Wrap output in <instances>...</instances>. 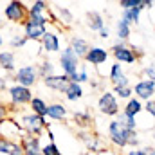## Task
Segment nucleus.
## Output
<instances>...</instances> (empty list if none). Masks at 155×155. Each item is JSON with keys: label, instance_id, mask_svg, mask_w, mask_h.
<instances>
[{"label": "nucleus", "instance_id": "f257e3e1", "mask_svg": "<svg viewBox=\"0 0 155 155\" xmlns=\"http://www.w3.org/2000/svg\"><path fill=\"white\" fill-rule=\"evenodd\" d=\"M13 117L18 124H20V128L24 130V134L25 135H35V137H41V134L45 132V130H49V123H47V119L45 117H40L36 114H33L31 110L29 112H25V110H18V112H15Z\"/></svg>", "mask_w": 155, "mask_h": 155}, {"label": "nucleus", "instance_id": "f03ea898", "mask_svg": "<svg viewBox=\"0 0 155 155\" xmlns=\"http://www.w3.org/2000/svg\"><path fill=\"white\" fill-rule=\"evenodd\" d=\"M33 90L27 88V87H22V85H11L7 88V99H9V105H7V110H9V116H13L15 112L20 110V107H25L31 103L33 99Z\"/></svg>", "mask_w": 155, "mask_h": 155}, {"label": "nucleus", "instance_id": "7ed1b4c3", "mask_svg": "<svg viewBox=\"0 0 155 155\" xmlns=\"http://www.w3.org/2000/svg\"><path fill=\"white\" fill-rule=\"evenodd\" d=\"M110 51H112V56L116 58L117 63H126V65L135 63V61L143 56V51H141L139 47L128 45V43H124V41H116Z\"/></svg>", "mask_w": 155, "mask_h": 155}, {"label": "nucleus", "instance_id": "20e7f679", "mask_svg": "<svg viewBox=\"0 0 155 155\" xmlns=\"http://www.w3.org/2000/svg\"><path fill=\"white\" fill-rule=\"evenodd\" d=\"M79 61L81 60L76 56V52L71 47H65L63 52L60 54V69H61V74H65L71 81H74V83H78V71L81 67Z\"/></svg>", "mask_w": 155, "mask_h": 155}, {"label": "nucleus", "instance_id": "39448f33", "mask_svg": "<svg viewBox=\"0 0 155 155\" xmlns=\"http://www.w3.org/2000/svg\"><path fill=\"white\" fill-rule=\"evenodd\" d=\"M4 16H5L7 22L24 25L29 18V7L20 0H11L4 5Z\"/></svg>", "mask_w": 155, "mask_h": 155}, {"label": "nucleus", "instance_id": "423d86ee", "mask_svg": "<svg viewBox=\"0 0 155 155\" xmlns=\"http://www.w3.org/2000/svg\"><path fill=\"white\" fill-rule=\"evenodd\" d=\"M97 110H99V114H103V116H107V117L119 116L121 107H119V99L116 97V94L110 92V90H105L99 96V99H97Z\"/></svg>", "mask_w": 155, "mask_h": 155}, {"label": "nucleus", "instance_id": "0eeeda50", "mask_svg": "<svg viewBox=\"0 0 155 155\" xmlns=\"http://www.w3.org/2000/svg\"><path fill=\"white\" fill-rule=\"evenodd\" d=\"M107 132H108V141H110L116 148H126V146H128V141H130L132 132L126 130V128H123L116 119L108 123Z\"/></svg>", "mask_w": 155, "mask_h": 155}, {"label": "nucleus", "instance_id": "6e6552de", "mask_svg": "<svg viewBox=\"0 0 155 155\" xmlns=\"http://www.w3.org/2000/svg\"><path fill=\"white\" fill-rule=\"evenodd\" d=\"M38 79H40V76H38L36 65H24V67L16 69V72L13 74V81H15L16 85L27 87V88L35 87V85L38 83Z\"/></svg>", "mask_w": 155, "mask_h": 155}, {"label": "nucleus", "instance_id": "1a4fd4ad", "mask_svg": "<svg viewBox=\"0 0 155 155\" xmlns=\"http://www.w3.org/2000/svg\"><path fill=\"white\" fill-rule=\"evenodd\" d=\"M24 130L20 128V124L13 119V117H5L0 121V137L7 139V141H15L20 143L24 139Z\"/></svg>", "mask_w": 155, "mask_h": 155}, {"label": "nucleus", "instance_id": "9d476101", "mask_svg": "<svg viewBox=\"0 0 155 155\" xmlns=\"http://www.w3.org/2000/svg\"><path fill=\"white\" fill-rule=\"evenodd\" d=\"M132 88H134V97H137V99L143 101V103L153 99V96H155V81L146 79V78L139 79Z\"/></svg>", "mask_w": 155, "mask_h": 155}, {"label": "nucleus", "instance_id": "9b49d317", "mask_svg": "<svg viewBox=\"0 0 155 155\" xmlns=\"http://www.w3.org/2000/svg\"><path fill=\"white\" fill-rule=\"evenodd\" d=\"M88 65H92V67H96V69H99L103 63H107V60H108V51L107 49H103V47H99V45H92L90 49H88V52H87V56L83 58Z\"/></svg>", "mask_w": 155, "mask_h": 155}, {"label": "nucleus", "instance_id": "f8f14e48", "mask_svg": "<svg viewBox=\"0 0 155 155\" xmlns=\"http://www.w3.org/2000/svg\"><path fill=\"white\" fill-rule=\"evenodd\" d=\"M76 137L85 144V148H87L90 153H97V152H101V139H99L96 134H92L90 130H78Z\"/></svg>", "mask_w": 155, "mask_h": 155}, {"label": "nucleus", "instance_id": "ddd939ff", "mask_svg": "<svg viewBox=\"0 0 155 155\" xmlns=\"http://www.w3.org/2000/svg\"><path fill=\"white\" fill-rule=\"evenodd\" d=\"M40 43H41L43 52H47V54L58 52L60 47H61V43H60V35H58L56 31H51V29H47V33L43 35V38H41Z\"/></svg>", "mask_w": 155, "mask_h": 155}, {"label": "nucleus", "instance_id": "4468645a", "mask_svg": "<svg viewBox=\"0 0 155 155\" xmlns=\"http://www.w3.org/2000/svg\"><path fill=\"white\" fill-rule=\"evenodd\" d=\"M45 33H47V27L45 25L35 24L31 20H27L24 24V36L27 38V41H41Z\"/></svg>", "mask_w": 155, "mask_h": 155}, {"label": "nucleus", "instance_id": "2eb2a0df", "mask_svg": "<svg viewBox=\"0 0 155 155\" xmlns=\"http://www.w3.org/2000/svg\"><path fill=\"white\" fill-rule=\"evenodd\" d=\"M22 144V150H24V155H41V141L40 137H35V135H24V139L20 141Z\"/></svg>", "mask_w": 155, "mask_h": 155}, {"label": "nucleus", "instance_id": "dca6fc26", "mask_svg": "<svg viewBox=\"0 0 155 155\" xmlns=\"http://www.w3.org/2000/svg\"><path fill=\"white\" fill-rule=\"evenodd\" d=\"M71 83V79L65 76V74H54V76H49L43 79V85L51 90H56V92H61L67 88V85Z\"/></svg>", "mask_w": 155, "mask_h": 155}, {"label": "nucleus", "instance_id": "f3484780", "mask_svg": "<svg viewBox=\"0 0 155 155\" xmlns=\"http://www.w3.org/2000/svg\"><path fill=\"white\" fill-rule=\"evenodd\" d=\"M0 69L5 74H15L16 72V56L13 51H0Z\"/></svg>", "mask_w": 155, "mask_h": 155}, {"label": "nucleus", "instance_id": "a211bd4d", "mask_svg": "<svg viewBox=\"0 0 155 155\" xmlns=\"http://www.w3.org/2000/svg\"><path fill=\"white\" fill-rule=\"evenodd\" d=\"M52 15H54V20H56V22H60V24H61V25H65V27H69V25H72V24H74V15L71 13V9H69V7L54 5Z\"/></svg>", "mask_w": 155, "mask_h": 155}, {"label": "nucleus", "instance_id": "6ab92c4d", "mask_svg": "<svg viewBox=\"0 0 155 155\" xmlns=\"http://www.w3.org/2000/svg\"><path fill=\"white\" fill-rule=\"evenodd\" d=\"M69 116V108L63 105V103H49L47 105V116L49 119H54V121H63Z\"/></svg>", "mask_w": 155, "mask_h": 155}, {"label": "nucleus", "instance_id": "aec40b11", "mask_svg": "<svg viewBox=\"0 0 155 155\" xmlns=\"http://www.w3.org/2000/svg\"><path fill=\"white\" fill-rule=\"evenodd\" d=\"M85 20H87V27H88L90 31L99 33V31L105 27V18H103V15H101L99 11H87Z\"/></svg>", "mask_w": 155, "mask_h": 155}, {"label": "nucleus", "instance_id": "412c9836", "mask_svg": "<svg viewBox=\"0 0 155 155\" xmlns=\"http://www.w3.org/2000/svg\"><path fill=\"white\" fill-rule=\"evenodd\" d=\"M69 47L76 52V56L81 60V58L87 56V52H88V49H90L92 45H90L85 38H81V36H72V38L69 40Z\"/></svg>", "mask_w": 155, "mask_h": 155}, {"label": "nucleus", "instance_id": "4be33fe9", "mask_svg": "<svg viewBox=\"0 0 155 155\" xmlns=\"http://www.w3.org/2000/svg\"><path fill=\"white\" fill-rule=\"evenodd\" d=\"M0 155H24L22 144L0 137Z\"/></svg>", "mask_w": 155, "mask_h": 155}, {"label": "nucleus", "instance_id": "5701e85b", "mask_svg": "<svg viewBox=\"0 0 155 155\" xmlns=\"http://www.w3.org/2000/svg\"><path fill=\"white\" fill-rule=\"evenodd\" d=\"M72 123L76 124L79 130H90V126L94 124V117L90 116V112H74L72 114Z\"/></svg>", "mask_w": 155, "mask_h": 155}, {"label": "nucleus", "instance_id": "b1692460", "mask_svg": "<svg viewBox=\"0 0 155 155\" xmlns=\"http://www.w3.org/2000/svg\"><path fill=\"white\" fill-rule=\"evenodd\" d=\"M121 112H124L126 116H130V117H137L141 112H144V103L139 101L137 97H132V99L126 101V105L123 107Z\"/></svg>", "mask_w": 155, "mask_h": 155}, {"label": "nucleus", "instance_id": "393cba45", "mask_svg": "<svg viewBox=\"0 0 155 155\" xmlns=\"http://www.w3.org/2000/svg\"><path fill=\"white\" fill-rule=\"evenodd\" d=\"M63 96H65L67 101H78V99H81V97L85 96V92H83V87H81L79 83L71 81V83L67 85V88L63 90Z\"/></svg>", "mask_w": 155, "mask_h": 155}, {"label": "nucleus", "instance_id": "a878e982", "mask_svg": "<svg viewBox=\"0 0 155 155\" xmlns=\"http://www.w3.org/2000/svg\"><path fill=\"white\" fill-rule=\"evenodd\" d=\"M29 108H31L33 114H36V116H40V117L47 116V101H45L43 97L35 96V97L31 99V103H29Z\"/></svg>", "mask_w": 155, "mask_h": 155}, {"label": "nucleus", "instance_id": "bb28decb", "mask_svg": "<svg viewBox=\"0 0 155 155\" xmlns=\"http://www.w3.org/2000/svg\"><path fill=\"white\" fill-rule=\"evenodd\" d=\"M116 35H117V38H119V41H126V40L130 38V35H132V25H130V22H128V20L121 18V20L117 22Z\"/></svg>", "mask_w": 155, "mask_h": 155}, {"label": "nucleus", "instance_id": "cd10ccee", "mask_svg": "<svg viewBox=\"0 0 155 155\" xmlns=\"http://www.w3.org/2000/svg\"><path fill=\"white\" fill-rule=\"evenodd\" d=\"M36 69H38V76L41 78V79H45V78L54 76V74H56V65H54L51 60H43V61H40L38 65H36Z\"/></svg>", "mask_w": 155, "mask_h": 155}, {"label": "nucleus", "instance_id": "c85d7f7f", "mask_svg": "<svg viewBox=\"0 0 155 155\" xmlns=\"http://www.w3.org/2000/svg\"><path fill=\"white\" fill-rule=\"evenodd\" d=\"M116 121L123 126V128H126V130H130V132H135V130H137V121H135V117L126 116L124 112H119V116L116 117Z\"/></svg>", "mask_w": 155, "mask_h": 155}, {"label": "nucleus", "instance_id": "c756f323", "mask_svg": "<svg viewBox=\"0 0 155 155\" xmlns=\"http://www.w3.org/2000/svg\"><path fill=\"white\" fill-rule=\"evenodd\" d=\"M141 7H134V9H128V11H123V16L121 18H124V20H128L130 22V25H137L139 24V18H141Z\"/></svg>", "mask_w": 155, "mask_h": 155}, {"label": "nucleus", "instance_id": "7c9ffc66", "mask_svg": "<svg viewBox=\"0 0 155 155\" xmlns=\"http://www.w3.org/2000/svg\"><path fill=\"white\" fill-rule=\"evenodd\" d=\"M112 92L116 94L117 99H123V101H128V99L134 97V88L132 87H114Z\"/></svg>", "mask_w": 155, "mask_h": 155}, {"label": "nucleus", "instance_id": "2f4dec72", "mask_svg": "<svg viewBox=\"0 0 155 155\" xmlns=\"http://www.w3.org/2000/svg\"><path fill=\"white\" fill-rule=\"evenodd\" d=\"M49 11H51V7L43 0H35L29 5V15H40V13H49Z\"/></svg>", "mask_w": 155, "mask_h": 155}, {"label": "nucleus", "instance_id": "473e14b6", "mask_svg": "<svg viewBox=\"0 0 155 155\" xmlns=\"http://www.w3.org/2000/svg\"><path fill=\"white\" fill-rule=\"evenodd\" d=\"M123 74H124V72H123V65H121V63H117V61H116V63H112V65H110L108 79H110V83H112V85H114L117 79L123 76Z\"/></svg>", "mask_w": 155, "mask_h": 155}, {"label": "nucleus", "instance_id": "72a5a7b5", "mask_svg": "<svg viewBox=\"0 0 155 155\" xmlns=\"http://www.w3.org/2000/svg\"><path fill=\"white\" fill-rule=\"evenodd\" d=\"M25 43H27V38L24 35H13L9 40V45L13 49H22V47H25Z\"/></svg>", "mask_w": 155, "mask_h": 155}, {"label": "nucleus", "instance_id": "f704fd0d", "mask_svg": "<svg viewBox=\"0 0 155 155\" xmlns=\"http://www.w3.org/2000/svg\"><path fill=\"white\" fill-rule=\"evenodd\" d=\"M41 155H63L60 152V148H58V144L56 143H47V144H43V148H41Z\"/></svg>", "mask_w": 155, "mask_h": 155}, {"label": "nucleus", "instance_id": "c9c22d12", "mask_svg": "<svg viewBox=\"0 0 155 155\" xmlns=\"http://www.w3.org/2000/svg\"><path fill=\"white\" fill-rule=\"evenodd\" d=\"M141 4H143V0H119V7L123 11H128V9H134V7H141Z\"/></svg>", "mask_w": 155, "mask_h": 155}, {"label": "nucleus", "instance_id": "e433bc0d", "mask_svg": "<svg viewBox=\"0 0 155 155\" xmlns=\"http://www.w3.org/2000/svg\"><path fill=\"white\" fill-rule=\"evenodd\" d=\"M128 155H155V148L153 146H143V148H135L130 150Z\"/></svg>", "mask_w": 155, "mask_h": 155}, {"label": "nucleus", "instance_id": "4c0bfd02", "mask_svg": "<svg viewBox=\"0 0 155 155\" xmlns=\"http://www.w3.org/2000/svg\"><path fill=\"white\" fill-rule=\"evenodd\" d=\"M87 81H90L88 67H87V65H81V67H79V71H78V83L81 85V83H87Z\"/></svg>", "mask_w": 155, "mask_h": 155}, {"label": "nucleus", "instance_id": "58836bf2", "mask_svg": "<svg viewBox=\"0 0 155 155\" xmlns=\"http://www.w3.org/2000/svg\"><path fill=\"white\" fill-rule=\"evenodd\" d=\"M143 74H144L146 79H152V81H153V79H155V63L146 65V67L143 69Z\"/></svg>", "mask_w": 155, "mask_h": 155}, {"label": "nucleus", "instance_id": "ea45409f", "mask_svg": "<svg viewBox=\"0 0 155 155\" xmlns=\"http://www.w3.org/2000/svg\"><path fill=\"white\" fill-rule=\"evenodd\" d=\"M144 112H146L150 117L155 119V99H150V101L144 103Z\"/></svg>", "mask_w": 155, "mask_h": 155}, {"label": "nucleus", "instance_id": "a19ab883", "mask_svg": "<svg viewBox=\"0 0 155 155\" xmlns=\"http://www.w3.org/2000/svg\"><path fill=\"white\" fill-rule=\"evenodd\" d=\"M114 87H132V85H130V79H128V76H126V74H123V76L119 78L116 83H114Z\"/></svg>", "mask_w": 155, "mask_h": 155}, {"label": "nucleus", "instance_id": "79ce46f5", "mask_svg": "<svg viewBox=\"0 0 155 155\" xmlns=\"http://www.w3.org/2000/svg\"><path fill=\"white\" fill-rule=\"evenodd\" d=\"M5 117H9V110H7V105L2 101V97H0V121L2 119H5Z\"/></svg>", "mask_w": 155, "mask_h": 155}, {"label": "nucleus", "instance_id": "37998d69", "mask_svg": "<svg viewBox=\"0 0 155 155\" xmlns=\"http://www.w3.org/2000/svg\"><path fill=\"white\" fill-rule=\"evenodd\" d=\"M7 88H9L7 79H5V76H2V74H0V92H5Z\"/></svg>", "mask_w": 155, "mask_h": 155}, {"label": "nucleus", "instance_id": "c03bdc74", "mask_svg": "<svg viewBox=\"0 0 155 155\" xmlns=\"http://www.w3.org/2000/svg\"><path fill=\"white\" fill-rule=\"evenodd\" d=\"M99 38H103V40H108V38H110V31H108V27H107V25L99 31Z\"/></svg>", "mask_w": 155, "mask_h": 155}, {"label": "nucleus", "instance_id": "a18cd8bd", "mask_svg": "<svg viewBox=\"0 0 155 155\" xmlns=\"http://www.w3.org/2000/svg\"><path fill=\"white\" fill-rule=\"evenodd\" d=\"M90 87H92V88H99V87H101V83H99V81H94V79H90Z\"/></svg>", "mask_w": 155, "mask_h": 155}, {"label": "nucleus", "instance_id": "49530a36", "mask_svg": "<svg viewBox=\"0 0 155 155\" xmlns=\"http://www.w3.org/2000/svg\"><path fill=\"white\" fill-rule=\"evenodd\" d=\"M4 45V36H2V33H0V47Z\"/></svg>", "mask_w": 155, "mask_h": 155}, {"label": "nucleus", "instance_id": "de8ad7c7", "mask_svg": "<svg viewBox=\"0 0 155 155\" xmlns=\"http://www.w3.org/2000/svg\"><path fill=\"white\" fill-rule=\"evenodd\" d=\"M152 134H153V139H155V126H153V130H152Z\"/></svg>", "mask_w": 155, "mask_h": 155}, {"label": "nucleus", "instance_id": "09e8293b", "mask_svg": "<svg viewBox=\"0 0 155 155\" xmlns=\"http://www.w3.org/2000/svg\"><path fill=\"white\" fill-rule=\"evenodd\" d=\"M2 25H4V22H2V18H0V27H2Z\"/></svg>", "mask_w": 155, "mask_h": 155}, {"label": "nucleus", "instance_id": "8fccbe9b", "mask_svg": "<svg viewBox=\"0 0 155 155\" xmlns=\"http://www.w3.org/2000/svg\"><path fill=\"white\" fill-rule=\"evenodd\" d=\"M153 81H155V79H153Z\"/></svg>", "mask_w": 155, "mask_h": 155}]
</instances>
